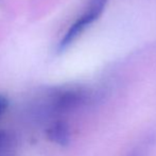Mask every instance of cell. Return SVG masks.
Segmentation results:
<instances>
[{"mask_svg": "<svg viewBox=\"0 0 156 156\" xmlns=\"http://www.w3.org/2000/svg\"><path fill=\"white\" fill-rule=\"evenodd\" d=\"M93 94L82 86H64L50 90L41 105L45 117H60L76 112L90 104Z\"/></svg>", "mask_w": 156, "mask_h": 156, "instance_id": "obj_1", "label": "cell"}, {"mask_svg": "<svg viewBox=\"0 0 156 156\" xmlns=\"http://www.w3.org/2000/svg\"><path fill=\"white\" fill-rule=\"evenodd\" d=\"M107 2L108 0H89L84 13L70 26L63 38L61 39L58 47V51L60 53L67 50L94 21L98 20L99 17L104 12Z\"/></svg>", "mask_w": 156, "mask_h": 156, "instance_id": "obj_2", "label": "cell"}, {"mask_svg": "<svg viewBox=\"0 0 156 156\" xmlns=\"http://www.w3.org/2000/svg\"><path fill=\"white\" fill-rule=\"evenodd\" d=\"M46 134L50 141L66 147L70 144L71 140V129L65 120L56 119L52 122L46 129Z\"/></svg>", "mask_w": 156, "mask_h": 156, "instance_id": "obj_3", "label": "cell"}, {"mask_svg": "<svg viewBox=\"0 0 156 156\" xmlns=\"http://www.w3.org/2000/svg\"><path fill=\"white\" fill-rule=\"evenodd\" d=\"M18 140L13 132L0 131V156H17Z\"/></svg>", "mask_w": 156, "mask_h": 156, "instance_id": "obj_4", "label": "cell"}, {"mask_svg": "<svg viewBox=\"0 0 156 156\" xmlns=\"http://www.w3.org/2000/svg\"><path fill=\"white\" fill-rule=\"evenodd\" d=\"M153 139L151 137H147L144 140H142L139 144L135 147L131 152H129L126 156H147L148 152L150 151L152 146Z\"/></svg>", "mask_w": 156, "mask_h": 156, "instance_id": "obj_5", "label": "cell"}, {"mask_svg": "<svg viewBox=\"0 0 156 156\" xmlns=\"http://www.w3.org/2000/svg\"><path fill=\"white\" fill-rule=\"evenodd\" d=\"M9 107V100L5 96L0 94V118L3 116V114L6 112Z\"/></svg>", "mask_w": 156, "mask_h": 156, "instance_id": "obj_6", "label": "cell"}]
</instances>
